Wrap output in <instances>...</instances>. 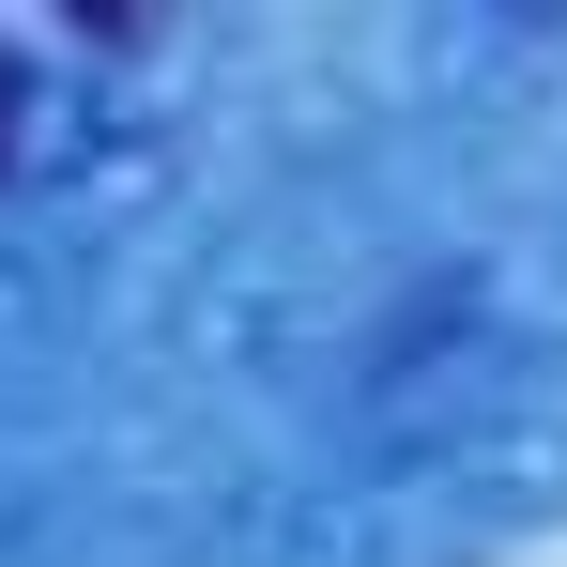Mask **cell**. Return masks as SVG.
Returning <instances> with one entry per match:
<instances>
[{"label": "cell", "mask_w": 567, "mask_h": 567, "mask_svg": "<svg viewBox=\"0 0 567 567\" xmlns=\"http://www.w3.org/2000/svg\"><path fill=\"white\" fill-rule=\"evenodd\" d=\"M16 123H31V62L0 47V185H16Z\"/></svg>", "instance_id": "obj_1"}]
</instances>
